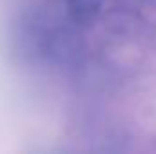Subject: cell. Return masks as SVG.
I'll return each instance as SVG.
<instances>
[{
    "mask_svg": "<svg viewBox=\"0 0 156 154\" xmlns=\"http://www.w3.org/2000/svg\"><path fill=\"white\" fill-rule=\"evenodd\" d=\"M102 9H104L102 0H66V4H64L66 15L64 16L69 22H73L75 26L85 29L100 18Z\"/></svg>",
    "mask_w": 156,
    "mask_h": 154,
    "instance_id": "6da1fadb",
    "label": "cell"
}]
</instances>
